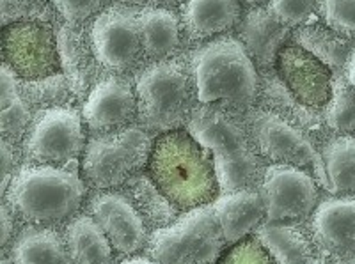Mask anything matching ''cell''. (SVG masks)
I'll return each instance as SVG.
<instances>
[{
	"label": "cell",
	"instance_id": "24",
	"mask_svg": "<svg viewBox=\"0 0 355 264\" xmlns=\"http://www.w3.org/2000/svg\"><path fill=\"white\" fill-rule=\"evenodd\" d=\"M64 240L71 264H112V243L89 213L68 222Z\"/></svg>",
	"mask_w": 355,
	"mask_h": 264
},
{
	"label": "cell",
	"instance_id": "40",
	"mask_svg": "<svg viewBox=\"0 0 355 264\" xmlns=\"http://www.w3.org/2000/svg\"><path fill=\"white\" fill-rule=\"evenodd\" d=\"M187 0H151V6H158V8H167V9H174V8H182L185 4Z\"/></svg>",
	"mask_w": 355,
	"mask_h": 264
},
{
	"label": "cell",
	"instance_id": "28",
	"mask_svg": "<svg viewBox=\"0 0 355 264\" xmlns=\"http://www.w3.org/2000/svg\"><path fill=\"white\" fill-rule=\"evenodd\" d=\"M327 192L334 197H355V137H331L322 148Z\"/></svg>",
	"mask_w": 355,
	"mask_h": 264
},
{
	"label": "cell",
	"instance_id": "17",
	"mask_svg": "<svg viewBox=\"0 0 355 264\" xmlns=\"http://www.w3.org/2000/svg\"><path fill=\"white\" fill-rule=\"evenodd\" d=\"M239 39L261 75L275 73V62L281 50L291 41L293 28L281 24L266 8H250L240 20Z\"/></svg>",
	"mask_w": 355,
	"mask_h": 264
},
{
	"label": "cell",
	"instance_id": "12",
	"mask_svg": "<svg viewBox=\"0 0 355 264\" xmlns=\"http://www.w3.org/2000/svg\"><path fill=\"white\" fill-rule=\"evenodd\" d=\"M259 192L265 202L266 224L307 220L320 204L315 176L291 165H268Z\"/></svg>",
	"mask_w": 355,
	"mask_h": 264
},
{
	"label": "cell",
	"instance_id": "25",
	"mask_svg": "<svg viewBox=\"0 0 355 264\" xmlns=\"http://www.w3.org/2000/svg\"><path fill=\"white\" fill-rule=\"evenodd\" d=\"M291 43L300 44L307 52L318 57L323 64L331 68L334 75H345L348 57L355 46V41L343 37L318 21L295 28Z\"/></svg>",
	"mask_w": 355,
	"mask_h": 264
},
{
	"label": "cell",
	"instance_id": "7",
	"mask_svg": "<svg viewBox=\"0 0 355 264\" xmlns=\"http://www.w3.org/2000/svg\"><path fill=\"white\" fill-rule=\"evenodd\" d=\"M226 245L210 204L187 211L173 225L155 231L148 252L158 264H217Z\"/></svg>",
	"mask_w": 355,
	"mask_h": 264
},
{
	"label": "cell",
	"instance_id": "38",
	"mask_svg": "<svg viewBox=\"0 0 355 264\" xmlns=\"http://www.w3.org/2000/svg\"><path fill=\"white\" fill-rule=\"evenodd\" d=\"M2 247H8V245L12 243L15 236H17V229H15V224H17V215L12 213V209L9 208L8 202L2 204Z\"/></svg>",
	"mask_w": 355,
	"mask_h": 264
},
{
	"label": "cell",
	"instance_id": "30",
	"mask_svg": "<svg viewBox=\"0 0 355 264\" xmlns=\"http://www.w3.org/2000/svg\"><path fill=\"white\" fill-rule=\"evenodd\" d=\"M20 91L28 107L33 108V112L59 107H75V103L80 101L71 80L64 73H57L41 80H20Z\"/></svg>",
	"mask_w": 355,
	"mask_h": 264
},
{
	"label": "cell",
	"instance_id": "32",
	"mask_svg": "<svg viewBox=\"0 0 355 264\" xmlns=\"http://www.w3.org/2000/svg\"><path fill=\"white\" fill-rule=\"evenodd\" d=\"M266 9L290 28L316 24L320 18V0H270Z\"/></svg>",
	"mask_w": 355,
	"mask_h": 264
},
{
	"label": "cell",
	"instance_id": "16",
	"mask_svg": "<svg viewBox=\"0 0 355 264\" xmlns=\"http://www.w3.org/2000/svg\"><path fill=\"white\" fill-rule=\"evenodd\" d=\"M87 211L103 229L116 252L133 256L148 247V225L125 193L98 192L89 200Z\"/></svg>",
	"mask_w": 355,
	"mask_h": 264
},
{
	"label": "cell",
	"instance_id": "37",
	"mask_svg": "<svg viewBox=\"0 0 355 264\" xmlns=\"http://www.w3.org/2000/svg\"><path fill=\"white\" fill-rule=\"evenodd\" d=\"M2 197L6 195L9 188V183L12 181L15 174L20 170V160H21V149L18 146L11 144L8 141H2Z\"/></svg>",
	"mask_w": 355,
	"mask_h": 264
},
{
	"label": "cell",
	"instance_id": "1",
	"mask_svg": "<svg viewBox=\"0 0 355 264\" xmlns=\"http://www.w3.org/2000/svg\"><path fill=\"white\" fill-rule=\"evenodd\" d=\"M187 130L214 155L220 195L261 188L265 158L252 142L247 112L226 105L198 103Z\"/></svg>",
	"mask_w": 355,
	"mask_h": 264
},
{
	"label": "cell",
	"instance_id": "5",
	"mask_svg": "<svg viewBox=\"0 0 355 264\" xmlns=\"http://www.w3.org/2000/svg\"><path fill=\"white\" fill-rule=\"evenodd\" d=\"M139 119L146 132L166 133L187 126L198 107V87L185 57L151 62L135 78Z\"/></svg>",
	"mask_w": 355,
	"mask_h": 264
},
{
	"label": "cell",
	"instance_id": "11",
	"mask_svg": "<svg viewBox=\"0 0 355 264\" xmlns=\"http://www.w3.org/2000/svg\"><path fill=\"white\" fill-rule=\"evenodd\" d=\"M2 59L20 80H41L61 73L52 21L21 20L2 27Z\"/></svg>",
	"mask_w": 355,
	"mask_h": 264
},
{
	"label": "cell",
	"instance_id": "6",
	"mask_svg": "<svg viewBox=\"0 0 355 264\" xmlns=\"http://www.w3.org/2000/svg\"><path fill=\"white\" fill-rule=\"evenodd\" d=\"M153 139L144 128L93 135L82 158V177L96 192L121 188L148 165Z\"/></svg>",
	"mask_w": 355,
	"mask_h": 264
},
{
	"label": "cell",
	"instance_id": "15",
	"mask_svg": "<svg viewBox=\"0 0 355 264\" xmlns=\"http://www.w3.org/2000/svg\"><path fill=\"white\" fill-rule=\"evenodd\" d=\"M275 73L302 105L323 110L332 94L334 73L297 43H288L277 57Z\"/></svg>",
	"mask_w": 355,
	"mask_h": 264
},
{
	"label": "cell",
	"instance_id": "34",
	"mask_svg": "<svg viewBox=\"0 0 355 264\" xmlns=\"http://www.w3.org/2000/svg\"><path fill=\"white\" fill-rule=\"evenodd\" d=\"M217 264H277V261L256 234H250L224 250Z\"/></svg>",
	"mask_w": 355,
	"mask_h": 264
},
{
	"label": "cell",
	"instance_id": "14",
	"mask_svg": "<svg viewBox=\"0 0 355 264\" xmlns=\"http://www.w3.org/2000/svg\"><path fill=\"white\" fill-rule=\"evenodd\" d=\"M85 128L93 135L123 132L139 119L137 92L121 75L101 78L82 107Z\"/></svg>",
	"mask_w": 355,
	"mask_h": 264
},
{
	"label": "cell",
	"instance_id": "39",
	"mask_svg": "<svg viewBox=\"0 0 355 264\" xmlns=\"http://www.w3.org/2000/svg\"><path fill=\"white\" fill-rule=\"evenodd\" d=\"M345 76H347V80L350 82L352 85H355V46L352 50L350 57H348L347 68H345Z\"/></svg>",
	"mask_w": 355,
	"mask_h": 264
},
{
	"label": "cell",
	"instance_id": "42",
	"mask_svg": "<svg viewBox=\"0 0 355 264\" xmlns=\"http://www.w3.org/2000/svg\"><path fill=\"white\" fill-rule=\"evenodd\" d=\"M119 264H158V263L153 259H146V257H133V259L121 261Z\"/></svg>",
	"mask_w": 355,
	"mask_h": 264
},
{
	"label": "cell",
	"instance_id": "20",
	"mask_svg": "<svg viewBox=\"0 0 355 264\" xmlns=\"http://www.w3.org/2000/svg\"><path fill=\"white\" fill-rule=\"evenodd\" d=\"M187 41L202 43L226 36L242 20L240 0H187L182 6Z\"/></svg>",
	"mask_w": 355,
	"mask_h": 264
},
{
	"label": "cell",
	"instance_id": "45",
	"mask_svg": "<svg viewBox=\"0 0 355 264\" xmlns=\"http://www.w3.org/2000/svg\"><path fill=\"white\" fill-rule=\"evenodd\" d=\"M315 264H331V263H325V261H316Z\"/></svg>",
	"mask_w": 355,
	"mask_h": 264
},
{
	"label": "cell",
	"instance_id": "3",
	"mask_svg": "<svg viewBox=\"0 0 355 264\" xmlns=\"http://www.w3.org/2000/svg\"><path fill=\"white\" fill-rule=\"evenodd\" d=\"M87 195L77 168L21 165L4 197L20 222L36 227H55L75 218Z\"/></svg>",
	"mask_w": 355,
	"mask_h": 264
},
{
	"label": "cell",
	"instance_id": "33",
	"mask_svg": "<svg viewBox=\"0 0 355 264\" xmlns=\"http://www.w3.org/2000/svg\"><path fill=\"white\" fill-rule=\"evenodd\" d=\"M320 17L334 33L355 41V0H320Z\"/></svg>",
	"mask_w": 355,
	"mask_h": 264
},
{
	"label": "cell",
	"instance_id": "23",
	"mask_svg": "<svg viewBox=\"0 0 355 264\" xmlns=\"http://www.w3.org/2000/svg\"><path fill=\"white\" fill-rule=\"evenodd\" d=\"M12 264H71L66 240L53 227L27 225L11 243Z\"/></svg>",
	"mask_w": 355,
	"mask_h": 264
},
{
	"label": "cell",
	"instance_id": "36",
	"mask_svg": "<svg viewBox=\"0 0 355 264\" xmlns=\"http://www.w3.org/2000/svg\"><path fill=\"white\" fill-rule=\"evenodd\" d=\"M52 8L62 21L71 25L87 24L91 18L98 17L103 9H107L109 0H50Z\"/></svg>",
	"mask_w": 355,
	"mask_h": 264
},
{
	"label": "cell",
	"instance_id": "2",
	"mask_svg": "<svg viewBox=\"0 0 355 264\" xmlns=\"http://www.w3.org/2000/svg\"><path fill=\"white\" fill-rule=\"evenodd\" d=\"M148 170L157 188L178 211L210 206L220 197L214 155L185 128L158 133Z\"/></svg>",
	"mask_w": 355,
	"mask_h": 264
},
{
	"label": "cell",
	"instance_id": "35",
	"mask_svg": "<svg viewBox=\"0 0 355 264\" xmlns=\"http://www.w3.org/2000/svg\"><path fill=\"white\" fill-rule=\"evenodd\" d=\"M50 0H2V27L21 20L52 21Z\"/></svg>",
	"mask_w": 355,
	"mask_h": 264
},
{
	"label": "cell",
	"instance_id": "21",
	"mask_svg": "<svg viewBox=\"0 0 355 264\" xmlns=\"http://www.w3.org/2000/svg\"><path fill=\"white\" fill-rule=\"evenodd\" d=\"M211 208L227 247L250 236L266 222L265 202L259 190L222 193Z\"/></svg>",
	"mask_w": 355,
	"mask_h": 264
},
{
	"label": "cell",
	"instance_id": "22",
	"mask_svg": "<svg viewBox=\"0 0 355 264\" xmlns=\"http://www.w3.org/2000/svg\"><path fill=\"white\" fill-rule=\"evenodd\" d=\"M139 28L146 60L162 62L180 57L187 37L182 17H178L173 9L158 6L139 9Z\"/></svg>",
	"mask_w": 355,
	"mask_h": 264
},
{
	"label": "cell",
	"instance_id": "9",
	"mask_svg": "<svg viewBox=\"0 0 355 264\" xmlns=\"http://www.w3.org/2000/svg\"><path fill=\"white\" fill-rule=\"evenodd\" d=\"M85 146L82 114L75 107H59L36 112L21 152L27 165L77 168Z\"/></svg>",
	"mask_w": 355,
	"mask_h": 264
},
{
	"label": "cell",
	"instance_id": "10",
	"mask_svg": "<svg viewBox=\"0 0 355 264\" xmlns=\"http://www.w3.org/2000/svg\"><path fill=\"white\" fill-rule=\"evenodd\" d=\"M89 36L98 62L107 71L125 75L146 60L139 9L121 4L109 6L89 24Z\"/></svg>",
	"mask_w": 355,
	"mask_h": 264
},
{
	"label": "cell",
	"instance_id": "27",
	"mask_svg": "<svg viewBox=\"0 0 355 264\" xmlns=\"http://www.w3.org/2000/svg\"><path fill=\"white\" fill-rule=\"evenodd\" d=\"M277 264H315V245L297 225L263 224L254 232Z\"/></svg>",
	"mask_w": 355,
	"mask_h": 264
},
{
	"label": "cell",
	"instance_id": "31",
	"mask_svg": "<svg viewBox=\"0 0 355 264\" xmlns=\"http://www.w3.org/2000/svg\"><path fill=\"white\" fill-rule=\"evenodd\" d=\"M323 117L334 137H355V85L345 75H334L331 100L323 108Z\"/></svg>",
	"mask_w": 355,
	"mask_h": 264
},
{
	"label": "cell",
	"instance_id": "29",
	"mask_svg": "<svg viewBox=\"0 0 355 264\" xmlns=\"http://www.w3.org/2000/svg\"><path fill=\"white\" fill-rule=\"evenodd\" d=\"M125 186L130 190L128 199L137 208L139 215L142 216L146 225H151L157 231H160V229L169 227L178 220L176 216L182 211H178L164 197V193L157 188V184L153 183L151 177L137 174Z\"/></svg>",
	"mask_w": 355,
	"mask_h": 264
},
{
	"label": "cell",
	"instance_id": "18",
	"mask_svg": "<svg viewBox=\"0 0 355 264\" xmlns=\"http://www.w3.org/2000/svg\"><path fill=\"white\" fill-rule=\"evenodd\" d=\"M55 36L62 73L71 80L80 101H85L89 92L101 80L98 78V68L101 66L94 55L89 25H71L62 21L57 25Z\"/></svg>",
	"mask_w": 355,
	"mask_h": 264
},
{
	"label": "cell",
	"instance_id": "4",
	"mask_svg": "<svg viewBox=\"0 0 355 264\" xmlns=\"http://www.w3.org/2000/svg\"><path fill=\"white\" fill-rule=\"evenodd\" d=\"M199 103H218L249 112L259 98V75L245 46L236 36L206 41L189 57Z\"/></svg>",
	"mask_w": 355,
	"mask_h": 264
},
{
	"label": "cell",
	"instance_id": "8",
	"mask_svg": "<svg viewBox=\"0 0 355 264\" xmlns=\"http://www.w3.org/2000/svg\"><path fill=\"white\" fill-rule=\"evenodd\" d=\"M247 121L252 142L265 160L275 165L304 168L315 176L323 190H327L322 152L316 149V144L307 133L279 114L261 107L249 110Z\"/></svg>",
	"mask_w": 355,
	"mask_h": 264
},
{
	"label": "cell",
	"instance_id": "44",
	"mask_svg": "<svg viewBox=\"0 0 355 264\" xmlns=\"http://www.w3.org/2000/svg\"><path fill=\"white\" fill-rule=\"evenodd\" d=\"M0 264H12L11 257H6V256H2V263H0Z\"/></svg>",
	"mask_w": 355,
	"mask_h": 264
},
{
	"label": "cell",
	"instance_id": "43",
	"mask_svg": "<svg viewBox=\"0 0 355 264\" xmlns=\"http://www.w3.org/2000/svg\"><path fill=\"white\" fill-rule=\"evenodd\" d=\"M245 4H249L250 8H256V6L263 4V2H270V0H243Z\"/></svg>",
	"mask_w": 355,
	"mask_h": 264
},
{
	"label": "cell",
	"instance_id": "41",
	"mask_svg": "<svg viewBox=\"0 0 355 264\" xmlns=\"http://www.w3.org/2000/svg\"><path fill=\"white\" fill-rule=\"evenodd\" d=\"M116 4H121V6H128V8H146V4L148 2H151V0H114Z\"/></svg>",
	"mask_w": 355,
	"mask_h": 264
},
{
	"label": "cell",
	"instance_id": "13",
	"mask_svg": "<svg viewBox=\"0 0 355 264\" xmlns=\"http://www.w3.org/2000/svg\"><path fill=\"white\" fill-rule=\"evenodd\" d=\"M311 240L331 264H355V197L320 200L311 216Z\"/></svg>",
	"mask_w": 355,
	"mask_h": 264
},
{
	"label": "cell",
	"instance_id": "19",
	"mask_svg": "<svg viewBox=\"0 0 355 264\" xmlns=\"http://www.w3.org/2000/svg\"><path fill=\"white\" fill-rule=\"evenodd\" d=\"M258 101L263 103L261 108L279 114L281 117L290 121L291 124H295L297 128L302 130L304 133H307L315 144L318 141L325 144L331 137H334L329 132L327 124H325L323 110H315V108H309L300 103L288 91L286 85L281 82L277 73L261 75Z\"/></svg>",
	"mask_w": 355,
	"mask_h": 264
},
{
	"label": "cell",
	"instance_id": "26",
	"mask_svg": "<svg viewBox=\"0 0 355 264\" xmlns=\"http://www.w3.org/2000/svg\"><path fill=\"white\" fill-rule=\"evenodd\" d=\"M0 126H2V141L15 146L24 144L28 128L34 121L33 108L28 107L20 91V78L11 71L6 62L0 68Z\"/></svg>",
	"mask_w": 355,
	"mask_h": 264
}]
</instances>
